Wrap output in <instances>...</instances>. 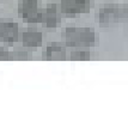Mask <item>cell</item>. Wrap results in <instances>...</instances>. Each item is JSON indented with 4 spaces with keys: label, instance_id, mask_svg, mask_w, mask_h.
<instances>
[{
    "label": "cell",
    "instance_id": "1",
    "mask_svg": "<svg viewBox=\"0 0 128 128\" xmlns=\"http://www.w3.org/2000/svg\"><path fill=\"white\" fill-rule=\"evenodd\" d=\"M66 44L73 48H89L95 44L96 35L92 28L68 26L65 30Z\"/></svg>",
    "mask_w": 128,
    "mask_h": 128
},
{
    "label": "cell",
    "instance_id": "2",
    "mask_svg": "<svg viewBox=\"0 0 128 128\" xmlns=\"http://www.w3.org/2000/svg\"><path fill=\"white\" fill-rule=\"evenodd\" d=\"M126 16H127L126 7L115 5L104 6L96 12V19L102 26H112L124 19Z\"/></svg>",
    "mask_w": 128,
    "mask_h": 128
},
{
    "label": "cell",
    "instance_id": "3",
    "mask_svg": "<svg viewBox=\"0 0 128 128\" xmlns=\"http://www.w3.org/2000/svg\"><path fill=\"white\" fill-rule=\"evenodd\" d=\"M92 0H60L61 12L68 18L84 14L92 8Z\"/></svg>",
    "mask_w": 128,
    "mask_h": 128
},
{
    "label": "cell",
    "instance_id": "4",
    "mask_svg": "<svg viewBox=\"0 0 128 128\" xmlns=\"http://www.w3.org/2000/svg\"><path fill=\"white\" fill-rule=\"evenodd\" d=\"M19 36V28L16 22L11 19H1L0 18V40L7 44L13 46L17 42Z\"/></svg>",
    "mask_w": 128,
    "mask_h": 128
},
{
    "label": "cell",
    "instance_id": "5",
    "mask_svg": "<svg viewBox=\"0 0 128 128\" xmlns=\"http://www.w3.org/2000/svg\"><path fill=\"white\" fill-rule=\"evenodd\" d=\"M43 42V34L36 28H26L22 32V43L26 48H38Z\"/></svg>",
    "mask_w": 128,
    "mask_h": 128
},
{
    "label": "cell",
    "instance_id": "6",
    "mask_svg": "<svg viewBox=\"0 0 128 128\" xmlns=\"http://www.w3.org/2000/svg\"><path fill=\"white\" fill-rule=\"evenodd\" d=\"M42 23L47 28H56L60 23V13L55 4H48L42 13Z\"/></svg>",
    "mask_w": 128,
    "mask_h": 128
},
{
    "label": "cell",
    "instance_id": "7",
    "mask_svg": "<svg viewBox=\"0 0 128 128\" xmlns=\"http://www.w3.org/2000/svg\"><path fill=\"white\" fill-rule=\"evenodd\" d=\"M18 16L29 20L31 17L38 11V4L37 0H19L18 4Z\"/></svg>",
    "mask_w": 128,
    "mask_h": 128
},
{
    "label": "cell",
    "instance_id": "8",
    "mask_svg": "<svg viewBox=\"0 0 128 128\" xmlns=\"http://www.w3.org/2000/svg\"><path fill=\"white\" fill-rule=\"evenodd\" d=\"M44 55L49 61H62L66 59V49L61 46L52 44L46 48Z\"/></svg>",
    "mask_w": 128,
    "mask_h": 128
},
{
    "label": "cell",
    "instance_id": "9",
    "mask_svg": "<svg viewBox=\"0 0 128 128\" xmlns=\"http://www.w3.org/2000/svg\"><path fill=\"white\" fill-rule=\"evenodd\" d=\"M71 58L76 61H88L91 59V53L88 52L85 48H77V50L72 53Z\"/></svg>",
    "mask_w": 128,
    "mask_h": 128
},
{
    "label": "cell",
    "instance_id": "10",
    "mask_svg": "<svg viewBox=\"0 0 128 128\" xmlns=\"http://www.w3.org/2000/svg\"><path fill=\"white\" fill-rule=\"evenodd\" d=\"M28 55V53H26V50L23 49V48H17L14 50V53H13V56L18 59V60H23V59H25Z\"/></svg>",
    "mask_w": 128,
    "mask_h": 128
},
{
    "label": "cell",
    "instance_id": "11",
    "mask_svg": "<svg viewBox=\"0 0 128 128\" xmlns=\"http://www.w3.org/2000/svg\"><path fill=\"white\" fill-rule=\"evenodd\" d=\"M8 56H10V52H8V49H7L6 47H0V61L8 59Z\"/></svg>",
    "mask_w": 128,
    "mask_h": 128
}]
</instances>
